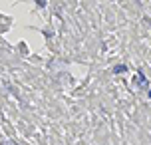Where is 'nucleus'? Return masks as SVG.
<instances>
[{"label":"nucleus","instance_id":"obj_1","mask_svg":"<svg viewBox=\"0 0 151 145\" xmlns=\"http://www.w3.org/2000/svg\"><path fill=\"white\" fill-rule=\"evenodd\" d=\"M135 82L139 84L141 88H149V84H147V79H145V76H143V72H137V76H135Z\"/></svg>","mask_w":151,"mask_h":145},{"label":"nucleus","instance_id":"obj_2","mask_svg":"<svg viewBox=\"0 0 151 145\" xmlns=\"http://www.w3.org/2000/svg\"><path fill=\"white\" fill-rule=\"evenodd\" d=\"M113 72H115V74H119V72L123 74V72H127V66H115V68H113Z\"/></svg>","mask_w":151,"mask_h":145},{"label":"nucleus","instance_id":"obj_3","mask_svg":"<svg viewBox=\"0 0 151 145\" xmlns=\"http://www.w3.org/2000/svg\"><path fill=\"white\" fill-rule=\"evenodd\" d=\"M2 145H18V143H16V141H12V139H8V141H4Z\"/></svg>","mask_w":151,"mask_h":145}]
</instances>
